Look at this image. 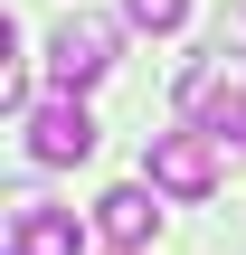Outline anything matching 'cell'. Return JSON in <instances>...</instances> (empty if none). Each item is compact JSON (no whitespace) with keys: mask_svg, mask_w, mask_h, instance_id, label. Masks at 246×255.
<instances>
[{"mask_svg":"<svg viewBox=\"0 0 246 255\" xmlns=\"http://www.w3.org/2000/svg\"><path fill=\"white\" fill-rule=\"evenodd\" d=\"M199 132H209L228 161H246V95H199Z\"/></svg>","mask_w":246,"mask_h":255,"instance_id":"6","label":"cell"},{"mask_svg":"<svg viewBox=\"0 0 246 255\" xmlns=\"http://www.w3.org/2000/svg\"><path fill=\"white\" fill-rule=\"evenodd\" d=\"M142 180H152L161 199H209V189H218V142H209V132H161V142L142 151Z\"/></svg>","mask_w":246,"mask_h":255,"instance_id":"1","label":"cell"},{"mask_svg":"<svg viewBox=\"0 0 246 255\" xmlns=\"http://www.w3.org/2000/svg\"><path fill=\"white\" fill-rule=\"evenodd\" d=\"M85 151H95V123H85L76 95L28 104V161H38V170H66V161H85Z\"/></svg>","mask_w":246,"mask_h":255,"instance_id":"2","label":"cell"},{"mask_svg":"<svg viewBox=\"0 0 246 255\" xmlns=\"http://www.w3.org/2000/svg\"><path fill=\"white\" fill-rule=\"evenodd\" d=\"M123 19H133V28H152V38H171V28L190 19V0H123Z\"/></svg>","mask_w":246,"mask_h":255,"instance_id":"7","label":"cell"},{"mask_svg":"<svg viewBox=\"0 0 246 255\" xmlns=\"http://www.w3.org/2000/svg\"><path fill=\"white\" fill-rule=\"evenodd\" d=\"M95 227L114 237V255H142L152 227H161V208H152V189H104L95 199Z\"/></svg>","mask_w":246,"mask_h":255,"instance_id":"5","label":"cell"},{"mask_svg":"<svg viewBox=\"0 0 246 255\" xmlns=\"http://www.w3.org/2000/svg\"><path fill=\"white\" fill-rule=\"evenodd\" d=\"M104 66H114V28H104V19H66V28L47 38V76H57V95H85Z\"/></svg>","mask_w":246,"mask_h":255,"instance_id":"3","label":"cell"},{"mask_svg":"<svg viewBox=\"0 0 246 255\" xmlns=\"http://www.w3.org/2000/svg\"><path fill=\"white\" fill-rule=\"evenodd\" d=\"M76 246H85L76 208H47V199H28V208L9 218V255H76Z\"/></svg>","mask_w":246,"mask_h":255,"instance_id":"4","label":"cell"}]
</instances>
